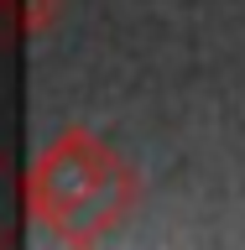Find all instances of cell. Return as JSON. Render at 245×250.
Returning a JSON list of instances; mask_svg holds the SVG:
<instances>
[{
  "label": "cell",
  "instance_id": "cell-2",
  "mask_svg": "<svg viewBox=\"0 0 245 250\" xmlns=\"http://www.w3.org/2000/svg\"><path fill=\"white\" fill-rule=\"evenodd\" d=\"M131 203H136V177H131V167H115L105 183L58 224V234L63 240H94V234H105L110 224H120V219L131 214Z\"/></svg>",
  "mask_w": 245,
  "mask_h": 250
},
{
  "label": "cell",
  "instance_id": "cell-1",
  "mask_svg": "<svg viewBox=\"0 0 245 250\" xmlns=\"http://www.w3.org/2000/svg\"><path fill=\"white\" fill-rule=\"evenodd\" d=\"M115 167H120V162H115L89 130H68V136L37 162V172H31V203H37V214H42L47 224H63Z\"/></svg>",
  "mask_w": 245,
  "mask_h": 250
}]
</instances>
